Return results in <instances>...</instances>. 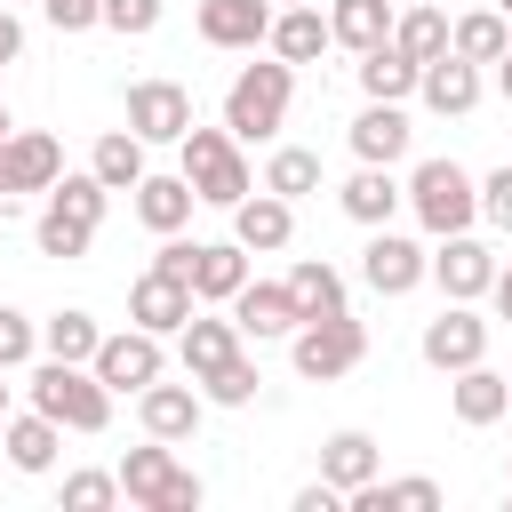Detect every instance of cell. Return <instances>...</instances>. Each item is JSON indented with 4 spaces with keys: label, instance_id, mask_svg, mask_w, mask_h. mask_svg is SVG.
Here are the masks:
<instances>
[{
    "label": "cell",
    "instance_id": "1",
    "mask_svg": "<svg viewBox=\"0 0 512 512\" xmlns=\"http://www.w3.org/2000/svg\"><path fill=\"white\" fill-rule=\"evenodd\" d=\"M288 104H296V64H240L232 88H224V128L240 144H272L288 128Z\"/></svg>",
    "mask_w": 512,
    "mask_h": 512
},
{
    "label": "cell",
    "instance_id": "2",
    "mask_svg": "<svg viewBox=\"0 0 512 512\" xmlns=\"http://www.w3.org/2000/svg\"><path fill=\"white\" fill-rule=\"evenodd\" d=\"M176 152H184V184H192V200H208V208H232V200H248L256 192V176H248V160H240V136L232 128H184L176 136Z\"/></svg>",
    "mask_w": 512,
    "mask_h": 512
},
{
    "label": "cell",
    "instance_id": "3",
    "mask_svg": "<svg viewBox=\"0 0 512 512\" xmlns=\"http://www.w3.org/2000/svg\"><path fill=\"white\" fill-rule=\"evenodd\" d=\"M104 184L96 176H56L48 184V208H40V224H32V240H40V256H56V264H72V256H88V240H96V224H104Z\"/></svg>",
    "mask_w": 512,
    "mask_h": 512
},
{
    "label": "cell",
    "instance_id": "4",
    "mask_svg": "<svg viewBox=\"0 0 512 512\" xmlns=\"http://www.w3.org/2000/svg\"><path fill=\"white\" fill-rule=\"evenodd\" d=\"M120 496L144 504V512H200L208 488H200V472L176 464V440H152V432H144V448L120 456Z\"/></svg>",
    "mask_w": 512,
    "mask_h": 512
},
{
    "label": "cell",
    "instance_id": "5",
    "mask_svg": "<svg viewBox=\"0 0 512 512\" xmlns=\"http://www.w3.org/2000/svg\"><path fill=\"white\" fill-rule=\"evenodd\" d=\"M32 408L56 416L64 432H104L112 424V392L96 384L88 360H40L32 368Z\"/></svg>",
    "mask_w": 512,
    "mask_h": 512
},
{
    "label": "cell",
    "instance_id": "6",
    "mask_svg": "<svg viewBox=\"0 0 512 512\" xmlns=\"http://www.w3.org/2000/svg\"><path fill=\"white\" fill-rule=\"evenodd\" d=\"M400 200L416 208V224L440 240V232H472V216H480V184H472V168H456V160H416V176L400 184Z\"/></svg>",
    "mask_w": 512,
    "mask_h": 512
},
{
    "label": "cell",
    "instance_id": "7",
    "mask_svg": "<svg viewBox=\"0 0 512 512\" xmlns=\"http://www.w3.org/2000/svg\"><path fill=\"white\" fill-rule=\"evenodd\" d=\"M288 360H296V376H312V384H336V376H352V368L368 360V328H360L352 312L296 320V328H288Z\"/></svg>",
    "mask_w": 512,
    "mask_h": 512
},
{
    "label": "cell",
    "instance_id": "8",
    "mask_svg": "<svg viewBox=\"0 0 512 512\" xmlns=\"http://www.w3.org/2000/svg\"><path fill=\"white\" fill-rule=\"evenodd\" d=\"M88 368H96V384L120 400V392H144V384L168 368V352H160V336H152V328H136V320H128L120 336H104V344H96V360H88Z\"/></svg>",
    "mask_w": 512,
    "mask_h": 512
},
{
    "label": "cell",
    "instance_id": "9",
    "mask_svg": "<svg viewBox=\"0 0 512 512\" xmlns=\"http://www.w3.org/2000/svg\"><path fill=\"white\" fill-rule=\"evenodd\" d=\"M424 272H432V256H424L408 232H392V224L368 232V248H360V280H368L376 296H408V288H424Z\"/></svg>",
    "mask_w": 512,
    "mask_h": 512
},
{
    "label": "cell",
    "instance_id": "10",
    "mask_svg": "<svg viewBox=\"0 0 512 512\" xmlns=\"http://www.w3.org/2000/svg\"><path fill=\"white\" fill-rule=\"evenodd\" d=\"M416 352L440 368V376H456V368H472V360H488V320L472 312V304H440V320H424V336H416Z\"/></svg>",
    "mask_w": 512,
    "mask_h": 512
},
{
    "label": "cell",
    "instance_id": "11",
    "mask_svg": "<svg viewBox=\"0 0 512 512\" xmlns=\"http://www.w3.org/2000/svg\"><path fill=\"white\" fill-rule=\"evenodd\" d=\"M192 128V96L176 80H128V136L144 144H176Z\"/></svg>",
    "mask_w": 512,
    "mask_h": 512
},
{
    "label": "cell",
    "instance_id": "12",
    "mask_svg": "<svg viewBox=\"0 0 512 512\" xmlns=\"http://www.w3.org/2000/svg\"><path fill=\"white\" fill-rule=\"evenodd\" d=\"M424 280H440V296L448 304H472V296H488V280H496V256L472 240V232H440V248H432V272Z\"/></svg>",
    "mask_w": 512,
    "mask_h": 512
},
{
    "label": "cell",
    "instance_id": "13",
    "mask_svg": "<svg viewBox=\"0 0 512 512\" xmlns=\"http://www.w3.org/2000/svg\"><path fill=\"white\" fill-rule=\"evenodd\" d=\"M200 312V296H192V280H176V272H136V288H128V320L136 328H152V336H176L184 320Z\"/></svg>",
    "mask_w": 512,
    "mask_h": 512
},
{
    "label": "cell",
    "instance_id": "14",
    "mask_svg": "<svg viewBox=\"0 0 512 512\" xmlns=\"http://www.w3.org/2000/svg\"><path fill=\"white\" fill-rule=\"evenodd\" d=\"M64 176V144L40 128H8L0 136V192H48Z\"/></svg>",
    "mask_w": 512,
    "mask_h": 512
},
{
    "label": "cell",
    "instance_id": "15",
    "mask_svg": "<svg viewBox=\"0 0 512 512\" xmlns=\"http://www.w3.org/2000/svg\"><path fill=\"white\" fill-rule=\"evenodd\" d=\"M224 312H232V328H240L248 344H272V336L296 328V296H288V280H240V296H232Z\"/></svg>",
    "mask_w": 512,
    "mask_h": 512
},
{
    "label": "cell",
    "instance_id": "16",
    "mask_svg": "<svg viewBox=\"0 0 512 512\" xmlns=\"http://www.w3.org/2000/svg\"><path fill=\"white\" fill-rule=\"evenodd\" d=\"M416 96L440 112V120H464L480 104V64H464L456 48H440L432 64H416Z\"/></svg>",
    "mask_w": 512,
    "mask_h": 512
},
{
    "label": "cell",
    "instance_id": "17",
    "mask_svg": "<svg viewBox=\"0 0 512 512\" xmlns=\"http://www.w3.org/2000/svg\"><path fill=\"white\" fill-rule=\"evenodd\" d=\"M232 240H240L248 256L288 248V240H296V200H280V192H248V200H232Z\"/></svg>",
    "mask_w": 512,
    "mask_h": 512
},
{
    "label": "cell",
    "instance_id": "18",
    "mask_svg": "<svg viewBox=\"0 0 512 512\" xmlns=\"http://www.w3.org/2000/svg\"><path fill=\"white\" fill-rule=\"evenodd\" d=\"M136 416H144V432H152V440H192V432H200V416H208V400H200L192 384H160V376H152V384L136 392Z\"/></svg>",
    "mask_w": 512,
    "mask_h": 512
},
{
    "label": "cell",
    "instance_id": "19",
    "mask_svg": "<svg viewBox=\"0 0 512 512\" xmlns=\"http://www.w3.org/2000/svg\"><path fill=\"white\" fill-rule=\"evenodd\" d=\"M272 0H200V40L208 48H264Z\"/></svg>",
    "mask_w": 512,
    "mask_h": 512
},
{
    "label": "cell",
    "instance_id": "20",
    "mask_svg": "<svg viewBox=\"0 0 512 512\" xmlns=\"http://www.w3.org/2000/svg\"><path fill=\"white\" fill-rule=\"evenodd\" d=\"M448 408H456V424H496V416H512V384L488 368V360H472V368H456V384H448Z\"/></svg>",
    "mask_w": 512,
    "mask_h": 512
},
{
    "label": "cell",
    "instance_id": "21",
    "mask_svg": "<svg viewBox=\"0 0 512 512\" xmlns=\"http://www.w3.org/2000/svg\"><path fill=\"white\" fill-rule=\"evenodd\" d=\"M376 464H384V456H376V440H368L360 424H344V432H328V440H320V480H328L336 496L368 488V480H376Z\"/></svg>",
    "mask_w": 512,
    "mask_h": 512
},
{
    "label": "cell",
    "instance_id": "22",
    "mask_svg": "<svg viewBox=\"0 0 512 512\" xmlns=\"http://www.w3.org/2000/svg\"><path fill=\"white\" fill-rule=\"evenodd\" d=\"M264 48H272L280 64H312L320 48H336V40H328V16H320V0H304V8H272V32H264Z\"/></svg>",
    "mask_w": 512,
    "mask_h": 512
},
{
    "label": "cell",
    "instance_id": "23",
    "mask_svg": "<svg viewBox=\"0 0 512 512\" xmlns=\"http://www.w3.org/2000/svg\"><path fill=\"white\" fill-rule=\"evenodd\" d=\"M240 280H248V248L240 240H200L192 248V296L200 304H232Z\"/></svg>",
    "mask_w": 512,
    "mask_h": 512
},
{
    "label": "cell",
    "instance_id": "24",
    "mask_svg": "<svg viewBox=\"0 0 512 512\" xmlns=\"http://www.w3.org/2000/svg\"><path fill=\"white\" fill-rule=\"evenodd\" d=\"M240 352V328H232V312L216 320V312H192L184 328H176V360H184V376H208V368H224Z\"/></svg>",
    "mask_w": 512,
    "mask_h": 512
},
{
    "label": "cell",
    "instance_id": "25",
    "mask_svg": "<svg viewBox=\"0 0 512 512\" xmlns=\"http://www.w3.org/2000/svg\"><path fill=\"white\" fill-rule=\"evenodd\" d=\"M392 0H328V40L336 48H352V56H368V48H384L392 40Z\"/></svg>",
    "mask_w": 512,
    "mask_h": 512
},
{
    "label": "cell",
    "instance_id": "26",
    "mask_svg": "<svg viewBox=\"0 0 512 512\" xmlns=\"http://www.w3.org/2000/svg\"><path fill=\"white\" fill-rule=\"evenodd\" d=\"M408 112L400 104H368L360 120H352V152L368 160V168H392V160H408Z\"/></svg>",
    "mask_w": 512,
    "mask_h": 512
},
{
    "label": "cell",
    "instance_id": "27",
    "mask_svg": "<svg viewBox=\"0 0 512 512\" xmlns=\"http://www.w3.org/2000/svg\"><path fill=\"white\" fill-rule=\"evenodd\" d=\"M56 448H64V424H56V416H40V408L0 424V456H8L16 472H48V464H56Z\"/></svg>",
    "mask_w": 512,
    "mask_h": 512
},
{
    "label": "cell",
    "instance_id": "28",
    "mask_svg": "<svg viewBox=\"0 0 512 512\" xmlns=\"http://www.w3.org/2000/svg\"><path fill=\"white\" fill-rule=\"evenodd\" d=\"M136 216H144V232H184L192 224V184H184V168L176 176H136Z\"/></svg>",
    "mask_w": 512,
    "mask_h": 512
},
{
    "label": "cell",
    "instance_id": "29",
    "mask_svg": "<svg viewBox=\"0 0 512 512\" xmlns=\"http://www.w3.org/2000/svg\"><path fill=\"white\" fill-rule=\"evenodd\" d=\"M288 296H296V320L352 312V304H344V272H336L328 256H296V272H288Z\"/></svg>",
    "mask_w": 512,
    "mask_h": 512
},
{
    "label": "cell",
    "instance_id": "30",
    "mask_svg": "<svg viewBox=\"0 0 512 512\" xmlns=\"http://www.w3.org/2000/svg\"><path fill=\"white\" fill-rule=\"evenodd\" d=\"M336 200H344V216H352V224H368V232H376V224H392V216H400V176L360 160V176H352Z\"/></svg>",
    "mask_w": 512,
    "mask_h": 512
},
{
    "label": "cell",
    "instance_id": "31",
    "mask_svg": "<svg viewBox=\"0 0 512 512\" xmlns=\"http://www.w3.org/2000/svg\"><path fill=\"white\" fill-rule=\"evenodd\" d=\"M448 48H456L464 64H496V56L512 48V16H504V8H472V16L448 24Z\"/></svg>",
    "mask_w": 512,
    "mask_h": 512
},
{
    "label": "cell",
    "instance_id": "32",
    "mask_svg": "<svg viewBox=\"0 0 512 512\" xmlns=\"http://www.w3.org/2000/svg\"><path fill=\"white\" fill-rule=\"evenodd\" d=\"M88 176H96L104 192H136V176H144V136L104 128V136H96V152H88Z\"/></svg>",
    "mask_w": 512,
    "mask_h": 512
},
{
    "label": "cell",
    "instance_id": "33",
    "mask_svg": "<svg viewBox=\"0 0 512 512\" xmlns=\"http://www.w3.org/2000/svg\"><path fill=\"white\" fill-rule=\"evenodd\" d=\"M96 344H104V328H96V312H80V304H64L56 320H40V352H48V360H96Z\"/></svg>",
    "mask_w": 512,
    "mask_h": 512
},
{
    "label": "cell",
    "instance_id": "34",
    "mask_svg": "<svg viewBox=\"0 0 512 512\" xmlns=\"http://www.w3.org/2000/svg\"><path fill=\"white\" fill-rule=\"evenodd\" d=\"M344 504H352V512H432V504H440V480H384V472H376V480L352 488Z\"/></svg>",
    "mask_w": 512,
    "mask_h": 512
},
{
    "label": "cell",
    "instance_id": "35",
    "mask_svg": "<svg viewBox=\"0 0 512 512\" xmlns=\"http://www.w3.org/2000/svg\"><path fill=\"white\" fill-rule=\"evenodd\" d=\"M360 88H368V104H400V96H416V64L384 40V48L360 56Z\"/></svg>",
    "mask_w": 512,
    "mask_h": 512
},
{
    "label": "cell",
    "instance_id": "36",
    "mask_svg": "<svg viewBox=\"0 0 512 512\" xmlns=\"http://www.w3.org/2000/svg\"><path fill=\"white\" fill-rule=\"evenodd\" d=\"M392 48H400L408 64H432V56L448 48V16H440V8H408V16H392Z\"/></svg>",
    "mask_w": 512,
    "mask_h": 512
},
{
    "label": "cell",
    "instance_id": "37",
    "mask_svg": "<svg viewBox=\"0 0 512 512\" xmlns=\"http://www.w3.org/2000/svg\"><path fill=\"white\" fill-rule=\"evenodd\" d=\"M264 192H280V200H304V192H320V152H304V144H280V152L264 160Z\"/></svg>",
    "mask_w": 512,
    "mask_h": 512
},
{
    "label": "cell",
    "instance_id": "38",
    "mask_svg": "<svg viewBox=\"0 0 512 512\" xmlns=\"http://www.w3.org/2000/svg\"><path fill=\"white\" fill-rule=\"evenodd\" d=\"M192 384H200V400H216V408H248L264 376H256V360H248V352H232L224 368H208V376H192Z\"/></svg>",
    "mask_w": 512,
    "mask_h": 512
},
{
    "label": "cell",
    "instance_id": "39",
    "mask_svg": "<svg viewBox=\"0 0 512 512\" xmlns=\"http://www.w3.org/2000/svg\"><path fill=\"white\" fill-rule=\"evenodd\" d=\"M64 504H72V512H104V504H120V472H64Z\"/></svg>",
    "mask_w": 512,
    "mask_h": 512
},
{
    "label": "cell",
    "instance_id": "40",
    "mask_svg": "<svg viewBox=\"0 0 512 512\" xmlns=\"http://www.w3.org/2000/svg\"><path fill=\"white\" fill-rule=\"evenodd\" d=\"M32 352H40V328H32L16 304H0V368H24Z\"/></svg>",
    "mask_w": 512,
    "mask_h": 512
},
{
    "label": "cell",
    "instance_id": "41",
    "mask_svg": "<svg viewBox=\"0 0 512 512\" xmlns=\"http://www.w3.org/2000/svg\"><path fill=\"white\" fill-rule=\"evenodd\" d=\"M96 24H112L120 40H144L152 24H160V0H104V16Z\"/></svg>",
    "mask_w": 512,
    "mask_h": 512
},
{
    "label": "cell",
    "instance_id": "42",
    "mask_svg": "<svg viewBox=\"0 0 512 512\" xmlns=\"http://www.w3.org/2000/svg\"><path fill=\"white\" fill-rule=\"evenodd\" d=\"M480 216H488L496 232H512V168H496V176H480Z\"/></svg>",
    "mask_w": 512,
    "mask_h": 512
},
{
    "label": "cell",
    "instance_id": "43",
    "mask_svg": "<svg viewBox=\"0 0 512 512\" xmlns=\"http://www.w3.org/2000/svg\"><path fill=\"white\" fill-rule=\"evenodd\" d=\"M40 16H48L56 32H88V24L104 16V0H40Z\"/></svg>",
    "mask_w": 512,
    "mask_h": 512
},
{
    "label": "cell",
    "instance_id": "44",
    "mask_svg": "<svg viewBox=\"0 0 512 512\" xmlns=\"http://www.w3.org/2000/svg\"><path fill=\"white\" fill-rule=\"evenodd\" d=\"M336 504H344V496H336L328 480H312V488H296V512H336Z\"/></svg>",
    "mask_w": 512,
    "mask_h": 512
},
{
    "label": "cell",
    "instance_id": "45",
    "mask_svg": "<svg viewBox=\"0 0 512 512\" xmlns=\"http://www.w3.org/2000/svg\"><path fill=\"white\" fill-rule=\"evenodd\" d=\"M16 56H24V24L0 8V64H16Z\"/></svg>",
    "mask_w": 512,
    "mask_h": 512
},
{
    "label": "cell",
    "instance_id": "46",
    "mask_svg": "<svg viewBox=\"0 0 512 512\" xmlns=\"http://www.w3.org/2000/svg\"><path fill=\"white\" fill-rule=\"evenodd\" d=\"M488 296H496V312L512 320V264H496V280H488Z\"/></svg>",
    "mask_w": 512,
    "mask_h": 512
},
{
    "label": "cell",
    "instance_id": "47",
    "mask_svg": "<svg viewBox=\"0 0 512 512\" xmlns=\"http://www.w3.org/2000/svg\"><path fill=\"white\" fill-rule=\"evenodd\" d=\"M496 88H504V104H512V48L496 56Z\"/></svg>",
    "mask_w": 512,
    "mask_h": 512
},
{
    "label": "cell",
    "instance_id": "48",
    "mask_svg": "<svg viewBox=\"0 0 512 512\" xmlns=\"http://www.w3.org/2000/svg\"><path fill=\"white\" fill-rule=\"evenodd\" d=\"M0 424H8V368H0Z\"/></svg>",
    "mask_w": 512,
    "mask_h": 512
},
{
    "label": "cell",
    "instance_id": "49",
    "mask_svg": "<svg viewBox=\"0 0 512 512\" xmlns=\"http://www.w3.org/2000/svg\"><path fill=\"white\" fill-rule=\"evenodd\" d=\"M0 136H8V96H0Z\"/></svg>",
    "mask_w": 512,
    "mask_h": 512
},
{
    "label": "cell",
    "instance_id": "50",
    "mask_svg": "<svg viewBox=\"0 0 512 512\" xmlns=\"http://www.w3.org/2000/svg\"><path fill=\"white\" fill-rule=\"evenodd\" d=\"M280 8H304V0H280Z\"/></svg>",
    "mask_w": 512,
    "mask_h": 512
},
{
    "label": "cell",
    "instance_id": "51",
    "mask_svg": "<svg viewBox=\"0 0 512 512\" xmlns=\"http://www.w3.org/2000/svg\"><path fill=\"white\" fill-rule=\"evenodd\" d=\"M504 472H512V456H504Z\"/></svg>",
    "mask_w": 512,
    "mask_h": 512
},
{
    "label": "cell",
    "instance_id": "52",
    "mask_svg": "<svg viewBox=\"0 0 512 512\" xmlns=\"http://www.w3.org/2000/svg\"><path fill=\"white\" fill-rule=\"evenodd\" d=\"M0 200H8V192H0Z\"/></svg>",
    "mask_w": 512,
    "mask_h": 512
},
{
    "label": "cell",
    "instance_id": "53",
    "mask_svg": "<svg viewBox=\"0 0 512 512\" xmlns=\"http://www.w3.org/2000/svg\"><path fill=\"white\" fill-rule=\"evenodd\" d=\"M0 8H8V0H0Z\"/></svg>",
    "mask_w": 512,
    "mask_h": 512
},
{
    "label": "cell",
    "instance_id": "54",
    "mask_svg": "<svg viewBox=\"0 0 512 512\" xmlns=\"http://www.w3.org/2000/svg\"><path fill=\"white\" fill-rule=\"evenodd\" d=\"M504 384H512V376H504Z\"/></svg>",
    "mask_w": 512,
    "mask_h": 512
}]
</instances>
